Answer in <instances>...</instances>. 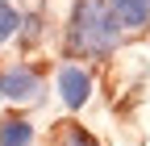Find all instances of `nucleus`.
<instances>
[{
    "instance_id": "obj_1",
    "label": "nucleus",
    "mask_w": 150,
    "mask_h": 146,
    "mask_svg": "<svg viewBox=\"0 0 150 146\" xmlns=\"http://www.w3.org/2000/svg\"><path fill=\"white\" fill-rule=\"evenodd\" d=\"M67 46L83 59H108L121 46V25L104 0H75L67 17Z\"/></svg>"
},
{
    "instance_id": "obj_2",
    "label": "nucleus",
    "mask_w": 150,
    "mask_h": 146,
    "mask_svg": "<svg viewBox=\"0 0 150 146\" xmlns=\"http://www.w3.org/2000/svg\"><path fill=\"white\" fill-rule=\"evenodd\" d=\"M0 96L13 100V104L42 100V75H38L33 67H25V63H13V67L0 71Z\"/></svg>"
},
{
    "instance_id": "obj_3",
    "label": "nucleus",
    "mask_w": 150,
    "mask_h": 146,
    "mask_svg": "<svg viewBox=\"0 0 150 146\" xmlns=\"http://www.w3.org/2000/svg\"><path fill=\"white\" fill-rule=\"evenodd\" d=\"M54 88H59V100H63L67 108H83V104L92 100V75H88L79 63H63Z\"/></svg>"
},
{
    "instance_id": "obj_4",
    "label": "nucleus",
    "mask_w": 150,
    "mask_h": 146,
    "mask_svg": "<svg viewBox=\"0 0 150 146\" xmlns=\"http://www.w3.org/2000/svg\"><path fill=\"white\" fill-rule=\"evenodd\" d=\"M121 29H146L150 25V0H104Z\"/></svg>"
},
{
    "instance_id": "obj_5",
    "label": "nucleus",
    "mask_w": 150,
    "mask_h": 146,
    "mask_svg": "<svg viewBox=\"0 0 150 146\" xmlns=\"http://www.w3.org/2000/svg\"><path fill=\"white\" fill-rule=\"evenodd\" d=\"M33 142V125L25 117H4L0 121V146H29Z\"/></svg>"
},
{
    "instance_id": "obj_6",
    "label": "nucleus",
    "mask_w": 150,
    "mask_h": 146,
    "mask_svg": "<svg viewBox=\"0 0 150 146\" xmlns=\"http://www.w3.org/2000/svg\"><path fill=\"white\" fill-rule=\"evenodd\" d=\"M17 29H21V13H17L8 0H0V42H8Z\"/></svg>"
},
{
    "instance_id": "obj_7",
    "label": "nucleus",
    "mask_w": 150,
    "mask_h": 146,
    "mask_svg": "<svg viewBox=\"0 0 150 146\" xmlns=\"http://www.w3.org/2000/svg\"><path fill=\"white\" fill-rule=\"evenodd\" d=\"M63 146H100L92 134H83V130H67L63 134Z\"/></svg>"
},
{
    "instance_id": "obj_8",
    "label": "nucleus",
    "mask_w": 150,
    "mask_h": 146,
    "mask_svg": "<svg viewBox=\"0 0 150 146\" xmlns=\"http://www.w3.org/2000/svg\"><path fill=\"white\" fill-rule=\"evenodd\" d=\"M17 33H21L25 42H33L38 33H42V21H38V17H21V29H17Z\"/></svg>"
}]
</instances>
